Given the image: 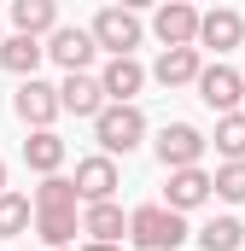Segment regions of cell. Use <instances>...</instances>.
I'll return each mask as SVG.
<instances>
[{
  "label": "cell",
  "instance_id": "cell-1",
  "mask_svg": "<svg viewBox=\"0 0 245 251\" xmlns=\"http://www.w3.org/2000/svg\"><path fill=\"white\" fill-rule=\"evenodd\" d=\"M128 240L140 251H175L193 234H187V216L164 210V204H140V210H128Z\"/></svg>",
  "mask_w": 245,
  "mask_h": 251
},
{
  "label": "cell",
  "instance_id": "cell-2",
  "mask_svg": "<svg viewBox=\"0 0 245 251\" xmlns=\"http://www.w3.org/2000/svg\"><path fill=\"white\" fill-rule=\"evenodd\" d=\"M88 35H94V47H105L111 59H134V47H140L146 24H140V18H134L128 6H105V12H94Z\"/></svg>",
  "mask_w": 245,
  "mask_h": 251
},
{
  "label": "cell",
  "instance_id": "cell-3",
  "mask_svg": "<svg viewBox=\"0 0 245 251\" xmlns=\"http://www.w3.org/2000/svg\"><path fill=\"white\" fill-rule=\"evenodd\" d=\"M94 140L105 146V158L134 152V146L146 140V117H140V105H105V111L94 117Z\"/></svg>",
  "mask_w": 245,
  "mask_h": 251
},
{
  "label": "cell",
  "instance_id": "cell-4",
  "mask_svg": "<svg viewBox=\"0 0 245 251\" xmlns=\"http://www.w3.org/2000/svg\"><path fill=\"white\" fill-rule=\"evenodd\" d=\"M204 146H210V140H204L193 123H164V128H158V140H152V152H158L164 170H198Z\"/></svg>",
  "mask_w": 245,
  "mask_h": 251
},
{
  "label": "cell",
  "instance_id": "cell-5",
  "mask_svg": "<svg viewBox=\"0 0 245 251\" xmlns=\"http://www.w3.org/2000/svg\"><path fill=\"white\" fill-rule=\"evenodd\" d=\"M193 88H198V100H204L210 111H222V117H228V111H240V94H245V76H240V70H234V64H204Z\"/></svg>",
  "mask_w": 245,
  "mask_h": 251
},
{
  "label": "cell",
  "instance_id": "cell-6",
  "mask_svg": "<svg viewBox=\"0 0 245 251\" xmlns=\"http://www.w3.org/2000/svg\"><path fill=\"white\" fill-rule=\"evenodd\" d=\"M70 187H76V199H88V204H105V199H111V193L122 187L117 158H105V152L82 158V164H76V176H70Z\"/></svg>",
  "mask_w": 245,
  "mask_h": 251
},
{
  "label": "cell",
  "instance_id": "cell-7",
  "mask_svg": "<svg viewBox=\"0 0 245 251\" xmlns=\"http://www.w3.org/2000/svg\"><path fill=\"white\" fill-rule=\"evenodd\" d=\"M53 64H64V76H82L88 64H94V35L88 29H76V24H59L53 35H47V47H41Z\"/></svg>",
  "mask_w": 245,
  "mask_h": 251
},
{
  "label": "cell",
  "instance_id": "cell-8",
  "mask_svg": "<svg viewBox=\"0 0 245 251\" xmlns=\"http://www.w3.org/2000/svg\"><path fill=\"white\" fill-rule=\"evenodd\" d=\"M12 111L29 128H53V117H59V88L41 82V76H29V82H18V94H12Z\"/></svg>",
  "mask_w": 245,
  "mask_h": 251
},
{
  "label": "cell",
  "instance_id": "cell-9",
  "mask_svg": "<svg viewBox=\"0 0 245 251\" xmlns=\"http://www.w3.org/2000/svg\"><path fill=\"white\" fill-rule=\"evenodd\" d=\"M146 88V64L140 59H111L99 70V94H105V105H134V94Z\"/></svg>",
  "mask_w": 245,
  "mask_h": 251
},
{
  "label": "cell",
  "instance_id": "cell-10",
  "mask_svg": "<svg viewBox=\"0 0 245 251\" xmlns=\"http://www.w3.org/2000/svg\"><path fill=\"white\" fill-rule=\"evenodd\" d=\"M245 41V18L234 6H216V12H198V47H216V53H234Z\"/></svg>",
  "mask_w": 245,
  "mask_h": 251
},
{
  "label": "cell",
  "instance_id": "cell-11",
  "mask_svg": "<svg viewBox=\"0 0 245 251\" xmlns=\"http://www.w3.org/2000/svg\"><path fill=\"white\" fill-rule=\"evenodd\" d=\"M152 29H158L164 47H193V41H198V12H193L187 0H164L158 18H152Z\"/></svg>",
  "mask_w": 245,
  "mask_h": 251
},
{
  "label": "cell",
  "instance_id": "cell-12",
  "mask_svg": "<svg viewBox=\"0 0 245 251\" xmlns=\"http://www.w3.org/2000/svg\"><path fill=\"white\" fill-rule=\"evenodd\" d=\"M204 199H210V170H170V187H164V210L187 216V210H198Z\"/></svg>",
  "mask_w": 245,
  "mask_h": 251
},
{
  "label": "cell",
  "instance_id": "cell-13",
  "mask_svg": "<svg viewBox=\"0 0 245 251\" xmlns=\"http://www.w3.org/2000/svg\"><path fill=\"white\" fill-rule=\"evenodd\" d=\"M82 234H88V246H117L122 234H128V216H122L117 199H105V204H88L82 210Z\"/></svg>",
  "mask_w": 245,
  "mask_h": 251
},
{
  "label": "cell",
  "instance_id": "cell-14",
  "mask_svg": "<svg viewBox=\"0 0 245 251\" xmlns=\"http://www.w3.org/2000/svg\"><path fill=\"white\" fill-rule=\"evenodd\" d=\"M198 70H204L198 47H164L158 64H152V82H164V88H187V82H198Z\"/></svg>",
  "mask_w": 245,
  "mask_h": 251
},
{
  "label": "cell",
  "instance_id": "cell-15",
  "mask_svg": "<svg viewBox=\"0 0 245 251\" xmlns=\"http://www.w3.org/2000/svg\"><path fill=\"white\" fill-rule=\"evenodd\" d=\"M59 111H76V117H99L105 111V94H99V76H64L59 82Z\"/></svg>",
  "mask_w": 245,
  "mask_h": 251
},
{
  "label": "cell",
  "instance_id": "cell-16",
  "mask_svg": "<svg viewBox=\"0 0 245 251\" xmlns=\"http://www.w3.org/2000/svg\"><path fill=\"white\" fill-rule=\"evenodd\" d=\"M53 29H59V6H53V0H12V35L41 41V35H53Z\"/></svg>",
  "mask_w": 245,
  "mask_h": 251
},
{
  "label": "cell",
  "instance_id": "cell-17",
  "mask_svg": "<svg viewBox=\"0 0 245 251\" xmlns=\"http://www.w3.org/2000/svg\"><path fill=\"white\" fill-rule=\"evenodd\" d=\"M24 164H29L35 176H59V164H64V140L53 134V128H35V134L24 140Z\"/></svg>",
  "mask_w": 245,
  "mask_h": 251
},
{
  "label": "cell",
  "instance_id": "cell-18",
  "mask_svg": "<svg viewBox=\"0 0 245 251\" xmlns=\"http://www.w3.org/2000/svg\"><path fill=\"white\" fill-rule=\"evenodd\" d=\"M193 240H198V251H245V222L240 216H210Z\"/></svg>",
  "mask_w": 245,
  "mask_h": 251
},
{
  "label": "cell",
  "instance_id": "cell-19",
  "mask_svg": "<svg viewBox=\"0 0 245 251\" xmlns=\"http://www.w3.org/2000/svg\"><path fill=\"white\" fill-rule=\"evenodd\" d=\"M41 59H47V53H41V41H29V35H6V41H0V70H12V76H24V82L35 76Z\"/></svg>",
  "mask_w": 245,
  "mask_h": 251
},
{
  "label": "cell",
  "instance_id": "cell-20",
  "mask_svg": "<svg viewBox=\"0 0 245 251\" xmlns=\"http://www.w3.org/2000/svg\"><path fill=\"white\" fill-rule=\"evenodd\" d=\"M35 234L47 240V251H64L82 234V216H76V210H35Z\"/></svg>",
  "mask_w": 245,
  "mask_h": 251
},
{
  "label": "cell",
  "instance_id": "cell-21",
  "mask_svg": "<svg viewBox=\"0 0 245 251\" xmlns=\"http://www.w3.org/2000/svg\"><path fill=\"white\" fill-rule=\"evenodd\" d=\"M29 204H35V210H76L82 199H76V187H70V176H41V187H35Z\"/></svg>",
  "mask_w": 245,
  "mask_h": 251
},
{
  "label": "cell",
  "instance_id": "cell-22",
  "mask_svg": "<svg viewBox=\"0 0 245 251\" xmlns=\"http://www.w3.org/2000/svg\"><path fill=\"white\" fill-rule=\"evenodd\" d=\"M216 152H222V164H245V117L240 111L216 117Z\"/></svg>",
  "mask_w": 245,
  "mask_h": 251
},
{
  "label": "cell",
  "instance_id": "cell-23",
  "mask_svg": "<svg viewBox=\"0 0 245 251\" xmlns=\"http://www.w3.org/2000/svg\"><path fill=\"white\" fill-rule=\"evenodd\" d=\"M29 222H35V204H29V199H24V193H0V240H12V234H24V228H29Z\"/></svg>",
  "mask_w": 245,
  "mask_h": 251
},
{
  "label": "cell",
  "instance_id": "cell-24",
  "mask_svg": "<svg viewBox=\"0 0 245 251\" xmlns=\"http://www.w3.org/2000/svg\"><path fill=\"white\" fill-rule=\"evenodd\" d=\"M210 193H222L228 204H245V164H222L210 176Z\"/></svg>",
  "mask_w": 245,
  "mask_h": 251
},
{
  "label": "cell",
  "instance_id": "cell-25",
  "mask_svg": "<svg viewBox=\"0 0 245 251\" xmlns=\"http://www.w3.org/2000/svg\"><path fill=\"white\" fill-rule=\"evenodd\" d=\"M82 251H122V246H82Z\"/></svg>",
  "mask_w": 245,
  "mask_h": 251
},
{
  "label": "cell",
  "instance_id": "cell-26",
  "mask_svg": "<svg viewBox=\"0 0 245 251\" xmlns=\"http://www.w3.org/2000/svg\"><path fill=\"white\" fill-rule=\"evenodd\" d=\"M0 193H6V158H0Z\"/></svg>",
  "mask_w": 245,
  "mask_h": 251
},
{
  "label": "cell",
  "instance_id": "cell-27",
  "mask_svg": "<svg viewBox=\"0 0 245 251\" xmlns=\"http://www.w3.org/2000/svg\"><path fill=\"white\" fill-rule=\"evenodd\" d=\"M240 117H245V94H240Z\"/></svg>",
  "mask_w": 245,
  "mask_h": 251
},
{
  "label": "cell",
  "instance_id": "cell-28",
  "mask_svg": "<svg viewBox=\"0 0 245 251\" xmlns=\"http://www.w3.org/2000/svg\"><path fill=\"white\" fill-rule=\"evenodd\" d=\"M0 41H6V35H0Z\"/></svg>",
  "mask_w": 245,
  "mask_h": 251
}]
</instances>
